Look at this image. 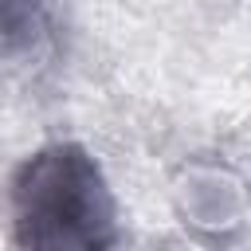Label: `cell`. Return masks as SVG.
I'll return each mask as SVG.
<instances>
[{"mask_svg": "<svg viewBox=\"0 0 251 251\" xmlns=\"http://www.w3.org/2000/svg\"><path fill=\"white\" fill-rule=\"evenodd\" d=\"M122 235L114 188L78 141H51L12 176L16 251H114Z\"/></svg>", "mask_w": 251, "mask_h": 251, "instance_id": "obj_1", "label": "cell"}, {"mask_svg": "<svg viewBox=\"0 0 251 251\" xmlns=\"http://www.w3.org/2000/svg\"><path fill=\"white\" fill-rule=\"evenodd\" d=\"M47 0H0V71H27L51 47Z\"/></svg>", "mask_w": 251, "mask_h": 251, "instance_id": "obj_2", "label": "cell"}]
</instances>
